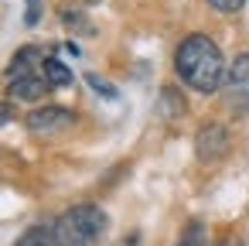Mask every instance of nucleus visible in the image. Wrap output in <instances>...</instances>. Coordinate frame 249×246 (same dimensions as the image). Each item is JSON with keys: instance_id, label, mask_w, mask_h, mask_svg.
Listing matches in <instances>:
<instances>
[{"instance_id": "1", "label": "nucleus", "mask_w": 249, "mask_h": 246, "mask_svg": "<svg viewBox=\"0 0 249 246\" xmlns=\"http://www.w3.org/2000/svg\"><path fill=\"white\" fill-rule=\"evenodd\" d=\"M174 69L181 82H188L195 93H215L225 79V58L218 45L205 35H188L174 52Z\"/></svg>"}, {"instance_id": "2", "label": "nucleus", "mask_w": 249, "mask_h": 246, "mask_svg": "<svg viewBox=\"0 0 249 246\" xmlns=\"http://www.w3.org/2000/svg\"><path fill=\"white\" fill-rule=\"evenodd\" d=\"M55 229V246H92L106 232V212L99 205H75L65 215H58Z\"/></svg>"}, {"instance_id": "3", "label": "nucleus", "mask_w": 249, "mask_h": 246, "mask_svg": "<svg viewBox=\"0 0 249 246\" xmlns=\"http://www.w3.org/2000/svg\"><path fill=\"white\" fill-rule=\"evenodd\" d=\"M195 151H198V161H218L225 157L229 151V130L222 123H205L195 137Z\"/></svg>"}, {"instance_id": "4", "label": "nucleus", "mask_w": 249, "mask_h": 246, "mask_svg": "<svg viewBox=\"0 0 249 246\" xmlns=\"http://www.w3.org/2000/svg\"><path fill=\"white\" fill-rule=\"evenodd\" d=\"M72 123H75V116L69 110H62V106H45V110H35L28 116V127L35 133H58V130H65Z\"/></svg>"}, {"instance_id": "5", "label": "nucleus", "mask_w": 249, "mask_h": 246, "mask_svg": "<svg viewBox=\"0 0 249 246\" xmlns=\"http://www.w3.org/2000/svg\"><path fill=\"white\" fill-rule=\"evenodd\" d=\"M225 89H229V99L232 103H249V52L239 55L229 69H225Z\"/></svg>"}, {"instance_id": "6", "label": "nucleus", "mask_w": 249, "mask_h": 246, "mask_svg": "<svg viewBox=\"0 0 249 246\" xmlns=\"http://www.w3.org/2000/svg\"><path fill=\"white\" fill-rule=\"evenodd\" d=\"M41 65H45V55H41V48L28 45V48H21V52L14 55L11 69H7V79L14 82V79H24V76H38V69H41Z\"/></svg>"}, {"instance_id": "7", "label": "nucleus", "mask_w": 249, "mask_h": 246, "mask_svg": "<svg viewBox=\"0 0 249 246\" xmlns=\"http://www.w3.org/2000/svg\"><path fill=\"white\" fill-rule=\"evenodd\" d=\"M52 86L45 82V76H24V79H14L11 82V99H21V103H35L48 93Z\"/></svg>"}, {"instance_id": "8", "label": "nucleus", "mask_w": 249, "mask_h": 246, "mask_svg": "<svg viewBox=\"0 0 249 246\" xmlns=\"http://www.w3.org/2000/svg\"><path fill=\"white\" fill-rule=\"evenodd\" d=\"M45 72V82L52 86V89H62V86H69L72 82V69H65V62H58V58H45V65H41Z\"/></svg>"}, {"instance_id": "9", "label": "nucleus", "mask_w": 249, "mask_h": 246, "mask_svg": "<svg viewBox=\"0 0 249 246\" xmlns=\"http://www.w3.org/2000/svg\"><path fill=\"white\" fill-rule=\"evenodd\" d=\"M18 246H55V229L52 226H31L18 239Z\"/></svg>"}, {"instance_id": "10", "label": "nucleus", "mask_w": 249, "mask_h": 246, "mask_svg": "<svg viewBox=\"0 0 249 246\" xmlns=\"http://www.w3.org/2000/svg\"><path fill=\"white\" fill-rule=\"evenodd\" d=\"M86 82H89L103 99H116V96H120V93H116V86H113V82H106V79H99L96 72H89V76H86Z\"/></svg>"}, {"instance_id": "11", "label": "nucleus", "mask_w": 249, "mask_h": 246, "mask_svg": "<svg viewBox=\"0 0 249 246\" xmlns=\"http://www.w3.org/2000/svg\"><path fill=\"white\" fill-rule=\"evenodd\" d=\"M178 246H205V239H201V226L198 222H191L188 229H184V236H181V243Z\"/></svg>"}, {"instance_id": "12", "label": "nucleus", "mask_w": 249, "mask_h": 246, "mask_svg": "<svg viewBox=\"0 0 249 246\" xmlns=\"http://www.w3.org/2000/svg\"><path fill=\"white\" fill-rule=\"evenodd\" d=\"M62 21H65L69 28H75V31H92V28H89V21H86L79 11H62Z\"/></svg>"}, {"instance_id": "13", "label": "nucleus", "mask_w": 249, "mask_h": 246, "mask_svg": "<svg viewBox=\"0 0 249 246\" xmlns=\"http://www.w3.org/2000/svg\"><path fill=\"white\" fill-rule=\"evenodd\" d=\"M208 4H212L215 11H225V14H235V11H242V4H246V0H208Z\"/></svg>"}, {"instance_id": "14", "label": "nucleus", "mask_w": 249, "mask_h": 246, "mask_svg": "<svg viewBox=\"0 0 249 246\" xmlns=\"http://www.w3.org/2000/svg\"><path fill=\"white\" fill-rule=\"evenodd\" d=\"M38 14H41V7H38V0H28V24H38Z\"/></svg>"}, {"instance_id": "15", "label": "nucleus", "mask_w": 249, "mask_h": 246, "mask_svg": "<svg viewBox=\"0 0 249 246\" xmlns=\"http://www.w3.org/2000/svg\"><path fill=\"white\" fill-rule=\"evenodd\" d=\"M11 120H14V110H11V106H0V127L11 123Z\"/></svg>"}, {"instance_id": "16", "label": "nucleus", "mask_w": 249, "mask_h": 246, "mask_svg": "<svg viewBox=\"0 0 249 246\" xmlns=\"http://www.w3.org/2000/svg\"><path fill=\"white\" fill-rule=\"evenodd\" d=\"M218 246H242V239H222Z\"/></svg>"}, {"instance_id": "17", "label": "nucleus", "mask_w": 249, "mask_h": 246, "mask_svg": "<svg viewBox=\"0 0 249 246\" xmlns=\"http://www.w3.org/2000/svg\"><path fill=\"white\" fill-rule=\"evenodd\" d=\"M86 4H96V0H86Z\"/></svg>"}]
</instances>
